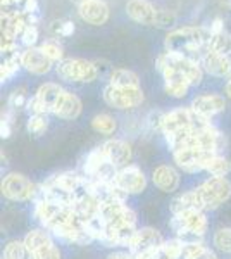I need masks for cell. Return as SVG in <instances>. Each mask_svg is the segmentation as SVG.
<instances>
[{
  "instance_id": "cell-40",
  "label": "cell",
  "mask_w": 231,
  "mask_h": 259,
  "mask_svg": "<svg viewBox=\"0 0 231 259\" xmlns=\"http://www.w3.org/2000/svg\"><path fill=\"white\" fill-rule=\"evenodd\" d=\"M11 133H12V118L9 112H4L2 123H0V137L2 139H9Z\"/></svg>"
},
{
  "instance_id": "cell-20",
  "label": "cell",
  "mask_w": 231,
  "mask_h": 259,
  "mask_svg": "<svg viewBox=\"0 0 231 259\" xmlns=\"http://www.w3.org/2000/svg\"><path fill=\"white\" fill-rule=\"evenodd\" d=\"M81 100L71 92H64L61 100L57 102L56 109H54V114L62 119H76L81 114Z\"/></svg>"
},
{
  "instance_id": "cell-34",
  "label": "cell",
  "mask_w": 231,
  "mask_h": 259,
  "mask_svg": "<svg viewBox=\"0 0 231 259\" xmlns=\"http://www.w3.org/2000/svg\"><path fill=\"white\" fill-rule=\"evenodd\" d=\"M40 49H41V52H43L45 56H47L52 62L54 61H59V62L64 61V59H62L64 52H62V47L57 44V41H45V44L41 45Z\"/></svg>"
},
{
  "instance_id": "cell-50",
  "label": "cell",
  "mask_w": 231,
  "mask_h": 259,
  "mask_svg": "<svg viewBox=\"0 0 231 259\" xmlns=\"http://www.w3.org/2000/svg\"><path fill=\"white\" fill-rule=\"evenodd\" d=\"M229 162H231V161H229Z\"/></svg>"
},
{
  "instance_id": "cell-47",
  "label": "cell",
  "mask_w": 231,
  "mask_h": 259,
  "mask_svg": "<svg viewBox=\"0 0 231 259\" xmlns=\"http://www.w3.org/2000/svg\"><path fill=\"white\" fill-rule=\"evenodd\" d=\"M226 95H228V97L231 99V80L226 83Z\"/></svg>"
},
{
  "instance_id": "cell-14",
  "label": "cell",
  "mask_w": 231,
  "mask_h": 259,
  "mask_svg": "<svg viewBox=\"0 0 231 259\" xmlns=\"http://www.w3.org/2000/svg\"><path fill=\"white\" fill-rule=\"evenodd\" d=\"M21 66L35 74H45L52 68V61L41 52V49L29 47L21 52Z\"/></svg>"
},
{
  "instance_id": "cell-32",
  "label": "cell",
  "mask_w": 231,
  "mask_h": 259,
  "mask_svg": "<svg viewBox=\"0 0 231 259\" xmlns=\"http://www.w3.org/2000/svg\"><path fill=\"white\" fill-rule=\"evenodd\" d=\"M26 128H28L29 133H33V135H36V137L43 135V133L47 132V128H49L47 114H33V116H29Z\"/></svg>"
},
{
  "instance_id": "cell-3",
  "label": "cell",
  "mask_w": 231,
  "mask_h": 259,
  "mask_svg": "<svg viewBox=\"0 0 231 259\" xmlns=\"http://www.w3.org/2000/svg\"><path fill=\"white\" fill-rule=\"evenodd\" d=\"M197 192L202 200L204 211H212L222 206L231 197V183L228 178L211 177L200 187H197Z\"/></svg>"
},
{
  "instance_id": "cell-6",
  "label": "cell",
  "mask_w": 231,
  "mask_h": 259,
  "mask_svg": "<svg viewBox=\"0 0 231 259\" xmlns=\"http://www.w3.org/2000/svg\"><path fill=\"white\" fill-rule=\"evenodd\" d=\"M104 100L114 109L128 111L144 102V92L140 87L138 89H121V87H114L109 83L104 89Z\"/></svg>"
},
{
  "instance_id": "cell-45",
  "label": "cell",
  "mask_w": 231,
  "mask_h": 259,
  "mask_svg": "<svg viewBox=\"0 0 231 259\" xmlns=\"http://www.w3.org/2000/svg\"><path fill=\"white\" fill-rule=\"evenodd\" d=\"M107 259H135V256L131 252H121V250H117V252L109 254Z\"/></svg>"
},
{
  "instance_id": "cell-35",
  "label": "cell",
  "mask_w": 231,
  "mask_h": 259,
  "mask_svg": "<svg viewBox=\"0 0 231 259\" xmlns=\"http://www.w3.org/2000/svg\"><path fill=\"white\" fill-rule=\"evenodd\" d=\"M19 66H21V57H18V59L4 61L2 62V68H0V80L7 81L9 78H12L16 73H18Z\"/></svg>"
},
{
  "instance_id": "cell-44",
  "label": "cell",
  "mask_w": 231,
  "mask_h": 259,
  "mask_svg": "<svg viewBox=\"0 0 231 259\" xmlns=\"http://www.w3.org/2000/svg\"><path fill=\"white\" fill-rule=\"evenodd\" d=\"M209 30H211L212 35H217V33H222V31H224V23H222V19H221V18H216V19H214Z\"/></svg>"
},
{
  "instance_id": "cell-26",
  "label": "cell",
  "mask_w": 231,
  "mask_h": 259,
  "mask_svg": "<svg viewBox=\"0 0 231 259\" xmlns=\"http://www.w3.org/2000/svg\"><path fill=\"white\" fill-rule=\"evenodd\" d=\"M157 259H181L183 257V244L178 239L164 240V244L157 250H154Z\"/></svg>"
},
{
  "instance_id": "cell-27",
  "label": "cell",
  "mask_w": 231,
  "mask_h": 259,
  "mask_svg": "<svg viewBox=\"0 0 231 259\" xmlns=\"http://www.w3.org/2000/svg\"><path fill=\"white\" fill-rule=\"evenodd\" d=\"M205 171L211 173V177L224 178L231 171V162L224 156H221V154H216V156H212L209 159L207 166H205Z\"/></svg>"
},
{
  "instance_id": "cell-31",
  "label": "cell",
  "mask_w": 231,
  "mask_h": 259,
  "mask_svg": "<svg viewBox=\"0 0 231 259\" xmlns=\"http://www.w3.org/2000/svg\"><path fill=\"white\" fill-rule=\"evenodd\" d=\"M209 49L214 50V52H217V54H221V56H229L231 54V35L226 31L217 33V35H212Z\"/></svg>"
},
{
  "instance_id": "cell-16",
  "label": "cell",
  "mask_w": 231,
  "mask_h": 259,
  "mask_svg": "<svg viewBox=\"0 0 231 259\" xmlns=\"http://www.w3.org/2000/svg\"><path fill=\"white\" fill-rule=\"evenodd\" d=\"M200 64H202V68L209 74L217 78L226 76L231 71V61L228 59V56H221V54L214 52L211 49L205 50L202 56H200Z\"/></svg>"
},
{
  "instance_id": "cell-39",
  "label": "cell",
  "mask_w": 231,
  "mask_h": 259,
  "mask_svg": "<svg viewBox=\"0 0 231 259\" xmlns=\"http://www.w3.org/2000/svg\"><path fill=\"white\" fill-rule=\"evenodd\" d=\"M28 104L26 100V95L23 94V90H16L11 94L9 97V107H12V109H18V107H24Z\"/></svg>"
},
{
  "instance_id": "cell-11",
  "label": "cell",
  "mask_w": 231,
  "mask_h": 259,
  "mask_svg": "<svg viewBox=\"0 0 231 259\" xmlns=\"http://www.w3.org/2000/svg\"><path fill=\"white\" fill-rule=\"evenodd\" d=\"M102 149H104V154H106L107 161L111 162V164H114L117 169L128 166L133 157L131 145H129L128 142L119 140V139L107 140L106 144H102Z\"/></svg>"
},
{
  "instance_id": "cell-37",
  "label": "cell",
  "mask_w": 231,
  "mask_h": 259,
  "mask_svg": "<svg viewBox=\"0 0 231 259\" xmlns=\"http://www.w3.org/2000/svg\"><path fill=\"white\" fill-rule=\"evenodd\" d=\"M162 121H164V114L161 111H150L145 119V124L150 132H157V130H162Z\"/></svg>"
},
{
  "instance_id": "cell-13",
  "label": "cell",
  "mask_w": 231,
  "mask_h": 259,
  "mask_svg": "<svg viewBox=\"0 0 231 259\" xmlns=\"http://www.w3.org/2000/svg\"><path fill=\"white\" fill-rule=\"evenodd\" d=\"M79 18L94 26H102L109 19V7L104 0H88L79 6Z\"/></svg>"
},
{
  "instance_id": "cell-8",
  "label": "cell",
  "mask_w": 231,
  "mask_h": 259,
  "mask_svg": "<svg viewBox=\"0 0 231 259\" xmlns=\"http://www.w3.org/2000/svg\"><path fill=\"white\" fill-rule=\"evenodd\" d=\"M114 183L119 187L121 190L126 192L128 195H136L142 194L147 187V177L144 175L138 166L135 164H128L124 168H121L117 171Z\"/></svg>"
},
{
  "instance_id": "cell-2",
  "label": "cell",
  "mask_w": 231,
  "mask_h": 259,
  "mask_svg": "<svg viewBox=\"0 0 231 259\" xmlns=\"http://www.w3.org/2000/svg\"><path fill=\"white\" fill-rule=\"evenodd\" d=\"M155 66L157 69L162 71L164 69H174L178 73H181L184 78L188 80L190 85H199L202 81V66L197 64V61H193L192 57L183 56V54L178 52H164L157 57L155 61Z\"/></svg>"
},
{
  "instance_id": "cell-46",
  "label": "cell",
  "mask_w": 231,
  "mask_h": 259,
  "mask_svg": "<svg viewBox=\"0 0 231 259\" xmlns=\"http://www.w3.org/2000/svg\"><path fill=\"white\" fill-rule=\"evenodd\" d=\"M135 259H157V257H155L154 252H149V254H142V256H136Z\"/></svg>"
},
{
  "instance_id": "cell-15",
  "label": "cell",
  "mask_w": 231,
  "mask_h": 259,
  "mask_svg": "<svg viewBox=\"0 0 231 259\" xmlns=\"http://www.w3.org/2000/svg\"><path fill=\"white\" fill-rule=\"evenodd\" d=\"M126 12L135 23L154 26L155 18H157V9L147 0H129L126 4Z\"/></svg>"
},
{
  "instance_id": "cell-5",
  "label": "cell",
  "mask_w": 231,
  "mask_h": 259,
  "mask_svg": "<svg viewBox=\"0 0 231 259\" xmlns=\"http://www.w3.org/2000/svg\"><path fill=\"white\" fill-rule=\"evenodd\" d=\"M57 76L71 83H90L99 76V68L85 59H64L57 64Z\"/></svg>"
},
{
  "instance_id": "cell-10",
  "label": "cell",
  "mask_w": 231,
  "mask_h": 259,
  "mask_svg": "<svg viewBox=\"0 0 231 259\" xmlns=\"http://www.w3.org/2000/svg\"><path fill=\"white\" fill-rule=\"evenodd\" d=\"M171 228L174 233L181 232V230H188V232H195L199 235H205L207 230V218H205L204 211L200 209H192L173 214L171 218Z\"/></svg>"
},
{
  "instance_id": "cell-12",
  "label": "cell",
  "mask_w": 231,
  "mask_h": 259,
  "mask_svg": "<svg viewBox=\"0 0 231 259\" xmlns=\"http://www.w3.org/2000/svg\"><path fill=\"white\" fill-rule=\"evenodd\" d=\"M192 109L195 112H199L200 116H204V118L211 119L212 116L219 114V112L226 109V100L224 97L216 95V94H204L193 99Z\"/></svg>"
},
{
  "instance_id": "cell-25",
  "label": "cell",
  "mask_w": 231,
  "mask_h": 259,
  "mask_svg": "<svg viewBox=\"0 0 231 259\" xmlns=\"http://www.w3.org/2000/svg\"><path fill=\"white\" fill-rule=\"evenodd\" d=\"M111 85L114 87H121V89H138L140 87V80L133 71L129 69H123V68H117L111 71Z\"/></svg>"
},
{
  "instance_id": "cell-24",
  "label": "cell",
  "mask_w": 231,
  "mask_h": 259,
  "mask_svg": "<svg viewBox=\"0 0 231 259\" xmlns=\"http://www.w3.org/2000/svg\"><path fill=\"white\" fill-rule=\"evenodd\" d=\"M192 209L204 211L202 200H200V195H199V192H197V189L190 190V192H184V194L178 195V197L173 199V202H171V212H173V214L192 211Z\"/></svg>"
},
{
  "instance_id": "cell-9",
  "label": "cell",
  "mask_w": 231,
  "mask_h": 259,
  "mask_svg": "<svg viewBox=\"0 0 231 259\" xmlns=\"http://www.w3.org/2000/svg\"><path fill=\"white\" fill-rule=\"evenodd\" d=\"M162 244H164V239L157 230L150 228V227H144V228L136 230L135 237L129 242L128 249H129V252L136 257V256H142V254L154 252V250H157Z\"/></svg>"
},
{
  "instance_id": "cell-38",
  "label": "cell",
  "mask_w": 231,
  "mask_h": 259,
  "mask_svg": "<svg viewBox=\"0 0 231 259\" xmlns=\"http://www.w3.org/2000/svg\"><path fill=\"white\" fill-rule=\"evenodd\" d=\"M21 38H23L24 45H28V49L33 47V45L36 44V40H38V28H36L35 24H28V26L24 28V31L21 33Z\"/></svg>"
},
{
  "instance_id": "cell-1",
  "label": "cell",
  "mask_w": 231,
  "mask_h": 259,
  "mask_svg": "<svg viewBox=\"0 0 231 259\" xmlns=\"http://www.w3.org/2000/svg\"><path fill=\"white\" fill-rule=\"evenodd\" d=\"M212 33L211 30L205 28H197V26H184L179 30L171 31L166 36V50L167 52H178L183 56H202L205 50H209L211 45Z\"/></svg>"
},
{
  "instance_id": "cell-29",
  "label": "cell",
  "mask_w": 231,
  "mask_h": 259,
  "mask_svg": "<svg viewBox=\"0 0 231 259\" xmlns=\"http://www.w3.org/2000/svg\"><path fill=\"white\" fill-rule=\"evenodd\" d=\"M91 128L102 135H112L117 128V123L111 114H97L91 119Z\"/></svg>"
},
{
  "instance_id": "cell-30",
  "label": "cell",
  "mask_w": 231,
  "mask_h": 259,
  "mask_svg": "<svg viewBox=\"0 0 231 259\" xmlns=\"http://www.w3.org/2000/svg\"><path fill=\"white\" fill-rule=\"evenodd\" d=\"M183 259H217V256L204 244H188L183 245Z\"/></svg>"
},
{
  "instance_id": "cell-19",
  "label": "cell",
  "mask_w": 231,
  "mask_h": 259,
  "mask_svg": "<svg viewBox=\"0 0 231 259\" xmlns=\"http://www.w3.org/2000/svg\"><path fill=\"white\" fill-rule=\"evenodd\" d=\"M26 26H28L26 14L16 11L2 12V36L16 40V36L21 35Z\"/></svg>"
},
{
  "instance_id": "cell-41",
  "label": "cell",
  "mask_w": 231,
  "mask_h": 259,
  "mask_svg": "<svg viewBox=\"0 0 231 259\" xmlns=\"http://www.w3.org/2000/svg\"><path fill=\"white\" fill-rule=\"evenodd\" d=\"M26 109H28V112L29 114H47L45 112V109H43V106L40 104V100L36 99V97H33V99H29L28 100V104H26Z\"/></svg>"
},
{
  "instance_id": "cell-36",
  "label": "cell",
  "mask_w": 231,
  "mask_h": 259,
  "mask_svg": "<svg viewBox=\"0 0 231 259\" xmlns=\"http://www.w3.org/2000/svg\"><path fill=\"white\" fill-rule=\"evenodd\" d=\"M176 23V16L174 12L171 11H164V9H157V18H155V24L157 28H169Z\"/></svg>"
},
{
  "instance_id": "cell-48",
  "label": "cell",
  "mask_w": 231,
  "mask_h": 259,
  "mask_svg": "<svg viewBox=\"0 0 231 259\" xmlns=\"http://www.w3.org/2000/svg\"><path fill=\"white\" fill-rule=\"evenodd\" d=\"M219 2L222 4V6H226V7H231V0H219Z\"/></svg>"
},
{
  "instance_id": "cell-28",
  "label": "cell",
  "mask_w": 231,
  "mask_h": 259,
  "mask_svg": "<svg viewBox=\"0 0 231 259\" xmlns=\"http://www.w3.org/2000/svg\"><path fill=\"white\" fill-rule=\"evenodd\" d=\"M2 259H33L24 240H11L4 247Z\"/></svg>"
},
{
  "instance_id": "cell-17",
  "label": "cell",
  "mask_w": 231,
  "mask_h": 259,
  "mask_svg": "<svg viewBox=\"0 0 231 259\" xmlns=\"http://www.w3.org/2000/svg\"><path fill=\"white\" fill-rule=\"evenodd\" d=\"M152 182L159 190L164 192V194H171V192L178 190V187H179V173L173 166L161 164L154 169Z\"/></svg>"
},
{
  "instance_id": "cell-7",
  "label": "cell",
  "mask_w": 231,
  "mask_h": 259,
  "mask_svg": "<svg viewBox=\"0 0 231 259\" xmlns=\"http://www.w3.org/2000/svg\"><path fill=\"white\" fill-rule=\"evenodd\" d=\"M212 156H216V154H211L202 149H181L173 152L176 166L187 171V173L205 171V166H207V162Z\"/></svg>"
},
{
  "instance_id": "cell-23",
  "label": "cell",
  "mask_w": 231,
  "mask_h": 259,
  "mask_svg": "<svg viewBox=\"0 0 231 259\" xmlns=\"http://www.w3.org/2000/svg\"><path fill=\"white\" fill-rule=\"evenodd\" d=\"M24 244H26V247L29 249L31 257H33V256H36V254L47 250L49 247H52L54 240H52V237H50L49 232L36 228V230H31V232L26 233V237H24Z\"/></svg>"
},
{
  "instance_id": "cell-21",
  "label": "cell",
  "mask_w": 231,
  "mask_h": 259,
  "mask_svg": "<svg viewBox=\"0 0 231 259\" xmlns=\"http://www.w3.org/2000/svg\"><path fill=\"white\" fill-rule=\"evenodd\" d=\"M45 182L52 183V185L59 187V189L69 192V194H76V192L81 189V185L85 183V177L83 175L76 173V171H62V173L52 175L49 180Z\"/></svg>"
},
{
  "instance_id": "cell-22",
  "label": "cell",
  "mask_w": 231,
  "mask_h": 259,
  "mask_svg": "<svg viewBox=\"0 0 231 259\" xmlns=\"http://www.w3.org/2000/svg\"><path fill=\"white\" fill-rule=\"evenodd\" d=\"M64 92L66 90H62L57 83H43V85L36 90L35 97L40 100V104L43 106V109H45L47 114H49V112H52V114H54V109H56L57 102L61 100Z\"/></svg>"
},
{
  "instance_id": "cell-49",
  "label": "cell",
  "mask_w": 231,
  "mask_h": 259,
  "mask_svg": "<svg viewBox=\"0 0 231 259\" xmlns=\"http://www.w3.org/2000/svg\"><path fill=\"white\" fill-rule=\"evenodd\" d=\"M71 2L78 4V6H81V4H85V2H88V0H71Z\"/></svg>"
},
{
  "instance_id": "cell-33",
  "label": "cell",
  "mask_w": 231,
  "mask_h": 259,
  "mask_svg": "<svg viewBox=\"0 0 231 259\" xmlns=\"http://www.w3.org/2000/svg\"><path fill=\"white\" fill-rule=\"evenodd\" d=\"M214 245L222 252H231V228H219L214 233Z\"/></svg>"
},
{
  "instance_id": "cell-18",
  "label": "cell",
  "mask_w": 231,
  "mask_h": 259,
  "mask_svg": "<svg viewBox=\"0 0 231 259\" xmlns=\"http://www.w3.org/2000/svg\"><path fill=\"white\" fill-rule=\"evenodd\" d=\"M162 76H164V90H166L167 95H171L174 99H183L188 94V89L192 87L187 78L174 69H164Z\"/></svg>"
},
{
  "instance_id": "cell-43",
  "label": "cell",
  "mask_w": 231,
  "mask_h": 259,
  "mask_svg": "<svg viewBox=\"0 0 231 259\" xmlns=\"http://www.w3.org/2000/svg\"><path fill=\"white\" fill-rule=\"evenodd\" d=\"M74 33V24L71 23V21H64V23L61 24V31H59V35L62 36H69Z\"/></svg>"
},
{
  "instance_id": "cell-4",
  "label": "cell",
  "mask_w": 231,
  "mask_h": 259,
  "mask_svg": "<svg viewBox=\"0 0 231 259\" xmlns=\"http://www.w3.org/2000/svg\"><path fill=\"white\" fill-rule=\"evenodd\" d=\"M40 185L19 173H9L2 180V195L14 202H26V200L38 197Z\"/></svg>"
},
{
  "instance_id": "cell-42",
  "label": "cell",
  "mask_w": 231,
  "mask_h": 259,
  "mask_svg": "<svg viewBox=\"0 0 231 259\" xmlns=\"http://www.w3.org/2000/svg\"><path fill=\"white\" fill-rule=\"evenodd\" d=\"M33 259H61V252H59V249L56 245H52V247H49L47 250H43V252L33 256Z\"/></svg>"
}]
</instances>
